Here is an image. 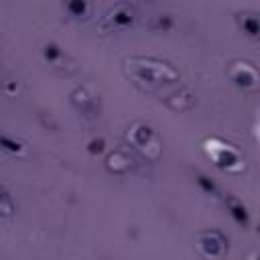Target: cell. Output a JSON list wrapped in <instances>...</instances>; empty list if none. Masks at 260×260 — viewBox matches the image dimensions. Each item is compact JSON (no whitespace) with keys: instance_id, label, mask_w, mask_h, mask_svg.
<instances>
[{"instance_id":"cell-1","label":"cell","mask_w":260,"mask_h":260,"mask_svg":"<svg viewBox=\"0 0 260 260\" xmlns=\"http://www.w3.org/2000/svg\"><path fill=\"white\" fill-rule=\"evenodd\" d=\"M124 67H126V73L136 83L162 85V83L179 81V71L171 63L158 61L152 57H128L124 61Z\"/></svg>"},{"instance_id":"cell-2","label":"cell","mask_w":260,"mask_h":260,"mask_svg":"<svg viewBox=\"0 0 260 260\" xmlns=\"http://www.w3.org/2000/svg\"><path fill=\"white\" fill-rule=\"evenodd\" d=\"M203 152L223 173H242L246 167V158H244L242 150L217 136L203 140Z\"/></svg>"},{"instance_id":"cell-3","label":"cell","mask_w":260,"mask_h":260,"mask_svg":"<svg viewBox=\"0 0 260 260\" xmlns=\"http://www.w3.org/2000/svg\"><path fill=\"white\" fill-rule=\"evenodd\" d=\"M195 248L205 260H221L230 250V240L219 230H201L195 234Z\"/></svg>"},{"instance_id":"cell-4","label":"cell","mask_w":260,"mask_h":260,"mask_svg":"<svg viewBox=\"0 0 260 260\" xmlns=\"http://www.w3.org/2000/svg\"><path fill=\"white\" fill-rule=\"evenodd\" d=\"M136 6L128 4V2H118L112 8L106 10V14L100 20V26L108 32L112 30H126L136 22Z\"/></svg>"},{"instance_id":"cell-5","label":"cell","mask_w":260,"mask_h":260,"mask_svg":"<svg viewBox=\"0 0 260 260\" xmlns=\"http://www.w3.org/2000/svg\"><path fill=\"white\" fill-rule=\"evenodd\" d=\"M228 75H230L232 83L244 91H256L260 85L258 69L248 61H234L228 67Z\"/></svg>"},{"instance_id":"cell-6","label":"cell","mask_w":260,"mask_h":260,"mask_svg":"<svg viewBox=\"0 0 260 260\" xmlns=\"http://www.w3.org/2000/svg\"><path fill=\"white\" fill-rule=\"evenodd\" d=\"M128 142L144 152H148L150 148H154L158 152V136H156V130L146 124V122H134L130 128H128V134H126Z\"/></svg>"},{"instance_id":"cell-7","label":"cell","mask_w":260,"mask_h":260,"mask_svg":"<svg viewBox=\"0 0 260 260\" xmlns=\"http://www.w3.org/2000/svg\"><path fill=\"white\" fill-rule=\"evenodd\" d=\"M41 55H43V61H45L47 65H51L53 69H57V71L69 73V71L75 69L71 57H69V55L65 53V49H63L59 43H55V41L45 43L43 49H41Z\"/></svg>"},{"instance_id":"cell-8","label":"cell","mask_w":260,"mask_h":260,"mask_svg":"<svg viewBox=\"0 0 260 260\" xmlns=\"http://www.w3.org/2000/svg\"><path fill=\"white\" fill-rule=\"evenodd\" d=\"M223 203H225L228 215L232 217V221H234L236 225H240V228H244V230H248V228L252 225V213H250L248 205H246L240 197L228 193V195L223 197Z\"/></svg>"},{"instance_id":"cell-9","label":"cell","mask_w":260,"mask_h":260,"mask_svg":"<svg viewBox=\"0 0 260 260\" xmlns=\"http://www.w3.org/2000/svg\"><path fill=\"white\" fill-rule=\"evenodd\" d=\"M104 165H106V169H108L110 173H114V175H126V173H130L132 167H134V156H132L126 148H114V150L108 152Z\"/></svg>"},{"instance_id":"cell-10","label":"cell","mask_w":260,"mask_h":260,"mask_svg":"<svg viewBox=\"0 0 260 260\" xmlns=\"http://www.w3.org/2000/svg\"><path fill=\"white\" fill-rule=\"evenodd\" d=\"M69 100H71V106H73L77 112L85 114V116H98V114H100V104H98V100H95L85 87H75V89L71 91Z\"/></svg>"},{"instance_id":"cell-11","label":"cell","mask_w":260,"mask_h":260,"mask_svg":"<svg viewBox=\"0 0 260 260\" xmlns=\"http://www.w3.org/2000/svg\"><path fill=\"white\" fill-rule=\"evenodd\" d=\"M193 179H195V185L199 187V191L205 193L207 197H215V199L221 197V189H219V185H217L207 173H203V171H195Z\"/></svg>"},{"instance_id":"cell-12","label":"cell","mask_w":260,"mask_h":260,"mask_svg":"<svg viewBox=\"0 0 260 260\" xmlns=\"http://www.w3.org/2000/svg\"><path fill=\"white\" fill-rule=\"evenodd\" d=\"M63 10L75 20H85L91 14V2H87V0H69V2L63 4Z\"/></svg>"},{"instance_id":"cell-13","label":"cell","mask_w":260,"mask_h":260,"mask_svg":"<svg viewBox=\"0 0 260 260\" xmlns=\"http://www.w3.org/2000/svg\"><path fill=\"white\" fill-rule=\"evenodd\" d=\"M236 18H238L240 28H242L250 39H258V35H260V20H258V16H256L254 12H242V14H238Z\"/></svg>"},{"instance_id":"cell-14","label":"cell","mask_w":260,"mask_h":260,"mask_svg":"<svg viewBox=\"0 0 260 260\" xmlns=\"http://www.w3.org/2000/svg\"><path fill=\"white\" fill-rule=\"evenodd\" d=\"M0 150L8 156H24V152H26L24 144L6 132H0Z\"/></svg>"},{"instance_id":"cell-15","label":"cell","mask_w":260,"mask_h":260,"mask_svg":"<svg viewBox=\"0 0 260 260\" xmlns=\"http://www.w3.org/2000/svg\"><path fill=\"white\" fill-rule=\"evenodd\" d=\"M175 24L177 22H175V18L171 14H156L150 20V28L156 30V32H169V30L175 28Z\"/></svg>"},{"instance_id":"cell-16","label":"cell","mask_w":260,"mask_h":260,"mask_svg":"<svg viewBox=\"0 0 260 260\" xmlns=\"http://www.w3.org/2000/svg\"><path fill=\"white\" fill-rule=\"evenodd\" d=\"M14 211H16V207H14V201H12L10 193L6 191L4 185H0V215L2 217H10Z\"/></svg>"},{"instance_id":"cell-17","label":"cell","mask_w":260,"mask_h":260,"mask_svg":"<svg viewBox=\"0 0 260 260\" xmlns=\"http://www.w3.org/2000/svg\"><path fill=\"white\" fill-rule=\"evenodd\" d=\"M85 148L89 154L98 156V154H104L108 150V144H106V138L104 136H91L87 142H85Z\"/></svg>"}]
</instances>
